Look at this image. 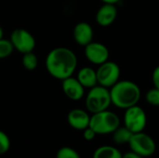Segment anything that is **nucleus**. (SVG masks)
Instances as JSON below:
<instances>
[{"label": "nucleus", "instance_id": "9", "mask_svg": "<svg viewBox=\"0 0 159 158\" xmlns=\"http://www.w3.org/2000/svg\"><path fill=\"white\" fill-rule=\"evenodd\" d=\"M85 56L90 63L99 66L109 60L110 52L104 44L92 41L85 46Z\"/></svg>", "mask_w": 159, "mask_h": 158}, {"label": "nucleus", "instance_id": "22", "mask_svg": "<svg viewBox=\"0 0 159 158\" xmlns=\"http://www.w3.org/2000/svg\"><path fill=\"white\" fill-rule=\"evenodd\" d=\"M96 135H97L96 132H95L91 128H89V127H88L87 129H85L83 130V137H84V139H85L86 141L90 142V141L94 140L95 137H96Z\"/></svg>", "mask_w": 159, "mask_h": 158}, {"label": "nucleus", "instance_id": "23", "mask_svg": "<svg viewBox=\"0 0 159 158\" xmlns=\"http://www.w3.org/2000/svg\"><path fill=\"white\" fill-rule=\"evenodd\" d=\"M152 81L154 84V88L159 89V65L157 66L152 74Z\"/></svg>", "mask_w": 159, "mask_h": 158}, {"label": "nucleus", "instance_id": "24", "mask_svg": "<svg viewBox=\"0 0 159 158\" xmlns=\"http://www.w3.org/2000/svg\"><path fill=\"white\" fill-rule=\"evenodd\" d=\"M122 158H143V156H139L138 154H136V153H134V152L130 151V152L126 153L125 155H123Z\"/></svg>", "mask_w": 159, "mask_h": 158}, {"label": "nucleus", "instance_id": "20", "mask_svg": "<svg viewBox=\"0 0 159 158\" xmlns=\"http://www.w3.org/2000/svg\"><path fill=\"white\" fill-rule=\"evenodd\" d=\"M146 102L152 106H159V89L153 88L149 89L145 95Z\"/></svg>", "mask_w": 159, "mask_h": 158}, {"label": "nucleus", "instance_id": "12", "mask_svg": "<svg viewBox=\"0 0 159 158\" xmlns=\"http://www.w3.org/2000/svg\"><path fill=\"white\" fill-rule=\"evenodd\" d=\"M73 36L76 44L85 47L93 41L94 32L89 23L86 21H80L74 27Z\"/></svg>", "mask_w": 159, "mask_h": 158}, {"label": "nucleus", "instance_id": "25", "mask_svg": "<svg viewBox=\"0 0 159 158\" xmlns=\"http://www.w3.org/2000/svg\"><path fill=\"white\" fill-rule=\"evenodd\" d=\"M102 3H106V4H114L116 5L120 0H101Z\"/></svg>", "mask_w": 159, "mask_h": 158}, {"label": "nucleus", "instance_id": "17", "mask_svg": "<svg viewBox=\"0 0 159 158\" xmlns=\"http://www.w3.org/2000/svg\"><path fill=\"white\" fill-rule=\"evenodd\" d=\"M21 63L26 70L34 71L36 69V67L38 65V58L33 51L24 53V54H22Z\"/></svg>", "mask_w": 159, "mask_h": 158}, {"label": "nucleus", "instance_id": "16", "mask_svg": "<svg viewBox=\"0 0 159 158\" xmlns=\"http://www.w3.org/2000/svg\"><path fill=\"white\" fill-rule=\"evenodd\" d=\"M113 141L116 144L121 145V144H126L129 142V140L132 136V132L127 129L125 126L124 127H118L113 133Z\"/></svg>", "mask_w": 159, "mask_h": 158}, {"label": "nucleus", "instance_id": "14", "mask_svg": "<svg viewBox=\"0 0 159 158\" xmlns=\"http://www.w3.org/2000/svg\"><path fill=\"white\" fill-rule=\"evenodd\" d=\"M76 78L85 88H91L98 85L96 70L89 66L82 67L78 71Z\"/></svg>", "mask_w": 159, "mask_h": 158}, {"label": "nucleus", "instance_id": "10", "mask_svg": "<svg viewBox=\"0 0 159 158\" xmlns=\"http://www.w3.org/2000/svg\"><path fill=\"white\" fill-rule=\"evenodd\" d=\"M61 88L65 96L72 101H80L85 95V88L77 78L70 76L61 80Z\"/></svg>", "mask_w": 159, "mask_h": 158}, {"label": "nucleus", "instance_id": "6", "mask_svg": "<svg viewBox=\"0 0 159 158\" xmlns=\"http://www.w3.org/2000/svg\"><path fill=\"white\" fill-rule=\"evenodd\" d=\"M96 73L98 85L110 88L119 81L121 71L117 63L108 60L107 61L99 65Z\"/></svg>", "mask_w": 159, "mask_h": 158}, {"label": "nucleus", "instance_id": "8", "mask_svg": "<svg viewBox=\"0 0 159 158\" xmlns=\"http://www.w3.org/2000/svg\"><path fill=\"white\" fill-rule=\"evenodd\" d=\"M9 40L12 43L14 49L21 54L32 52L35 47L34 37L29 31L23 28H17L13 30Z\"/></svg>", "mask_w": 159, "mask_h": 158}, {"label": "nucleus", "instance_id": "19", "mask_svg": "<svg viewBox=\"0 0 159 158\" xmlns=\"http://www.w3.org/2000/svg\"><path fill=\"white\" fill-rule=\"evenodd\" d=\"M56 158H81L79 154L73 148L64 146L61 147L56 154Z\"/></svg>", "mask_w": 159, "mask_h": 158}, {"label": "nucleus", "instance_id": "21", "mask_svg": "<svg viewBox=\"0 0 159 158\" xmlns=\"http://www.w3.org/2000/svg\"><path fill=\"white\" fill-rule=\"evenodd\" d=\"M10 148L9 137L2 130H0V156L6 154Z\"/></svg>", "mask_w": 159, "mask_h": 158}, {"label": "nucleus", "instance_id": "26", "mask_svg": "<svg viewBox=\"0 0 159 158\" xmlns=\"http://www.w3.org/2000/svg\"><path fill=\"white\" fill-rule=\"evenodd\" d=\"M3 36H4V32H3L2 27L0 26V39H1V38H3Z\"/></svg>", "mask_w": 159, "mask_h": 158}, {"label": "nucleus", "instance_id": "11", "mask_svg": "<svg viewBox=\"0 0 159 158\" xmlns=\"http://www.w3.org/2000/svg\"><path fill=\"white\" fill-rule=\"evenodd\" d=\"M117 8L114 4L103 3L96 13V21L102 27H108L112 25L117 18Z\"/></svg>", "mask_w": 159, "mask_h": 158}, {"label": "nucleus", "instance_id": "5", "mask_svg": "<svg viewBox=\"0 0 159 158\" xmlns=\"http://www.w3.org/2000/svg\"><path fill=\"white\" fill-rule=\"evenodd\" d=\"M129 145L132 152L143 158L152 156L157 149L154 139L143 131L133 133L129 140Z\"/></svg>", "mask_w": 159, "mask_h": 158}, {"label": "nucleus", "instance_id": "18", "mask_svg": "<svg viewBox=\"0 0 159 158\" xmlns=\"http://www.w3.org/2000/svg\"><path fill=\"white\" fill-rule=\"evenodd\" d=\"M13 50L14 47L10 40L5 39L4 37L0 39V59H6L9 57Z\"/></svg>", "mask_w": 159, "mask_h": 158}, {"label": "nucleus", "instance_id": "15", "mask_svg": "<svg viewBox=\"0 0 159 158\" xmlns=\"http://www.w3.org/2000/svg\"><path fill=\"white\" fill-rule=\"evenodd\" d=\"M122 156L123 155L117 148L109 145L97 148L93 154V158H122Z\"/></svg>", "mask_w": 159, "mask_h": 158}, {"label": "nucleus", "instance_id": "1", "mask_svg": "<svg viewBox=\"0 0 159 158\" xmlns=\"http://www.w3.org/2000/svg\"><path fill=\"white\" fill-rule=\"evenodd\" d=\"M48 73L58 80L73 76L77 67V57L75 52L65 47L51 49L45 61Z\"/></svg>", "mask_w": 159, "mask_h": 158}, {"label": "nucleus", "instance_id": "7", "mask_svg": "<svg viewBox=\"0 0 159 158\" xmlns=\"http://www.w3.org/2000/svg\"><path fill=\"white\" fill-rule=\"evenodd\" d=\"M147 124V115L144 110L134 105L125 110L124 114V126L129 129L132 133L143 131Z\"/></svg>", "mask_w": 159, "mask_h": 158}, {"label": "nucleus", "instance_id": "13", "mask_svg": "<svg viewBox=\"0 0 159 158\" xmlns=\"http://www.w3.org/2000/svg\"><path fill=\"white\" fill-rule=\"evenodd\" d=\"M90 116L88 112L85 110L75 108L71 110L67 115V122L68 124L75 129L77 130H84L89 126Z\"/></svg>", "mask_w": 159, "mask_h": 158}, {"label": "nucleus", "instance_id": "2", "mask_svg": "<svg viewBox=\"0 0 159 158\" xmlns=\"http://www.w3.org/2000/svg\"><path fill=\"white\" fill-rule=\"evenodd\" d=\"M112 104L119 109L137 105L142 97L140 87L130 80H119L109 88Z\"/></svg>", "mask_w": 159, "mask_h": 158}, {"label": "nucleus", "instance_id": "4", "mask_svg": "<svg viewBox=\"0 0 159 158\" xmlns=\"http://www.w3.org/2000/svg\"><path fill=\"white\" fill-rule=\"evenodd\" d=\"M85 104L87 110L91 114L108 110L112 104L109 88L100 85L89 88V91L86 96Z\"/></svg>", "mask_w": 159, "mask_h": 158}, {"label": "nucleus", "instance_id": "3", "mask_svg": "<svg viewBox=\"0 0 159 158\" xmlns=\"http://www.w3.org/2000/svg\"><path fill=\"white\" fill-rule=\"evenodd\" d=\"M120 126V119L114 112L105 110L100 113L92 114L89 121L91 128L97 135L112 134Z\"/></svg>", "mask_w": 159, "mask_h": 158}]
</instances>
